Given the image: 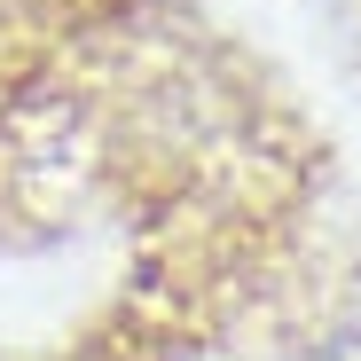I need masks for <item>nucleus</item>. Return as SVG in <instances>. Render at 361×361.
<instances>
[{
    "mask_svg": "<svg viewBox=\"0 0 361 361\" xmlns=\"http://www.w3.org/2000/svg\"><path fill=\"white\" fill-rule=\"evenodd\" d=\"M283 361H361V338H322V345H298Z\"/></svg>",
    "mask_w": 361,
    "mask_h": 361,
    "instance_id": "nucleus-1",
    "label": "nucleus"
}]
</instances>
